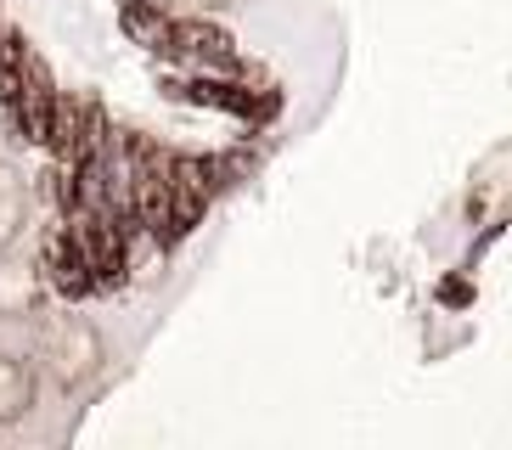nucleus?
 <instances>
[{
  "label": "nucleus",
  "instance_id": "nucleus-6",
  "mask_svg": "<svg viewBox=\"0 0 512 450\" xmlns=\"http://www.w3.org/2000/svg\"><path fill=\"white\" fill-rule=\"evenodd\" d=\"M17 102H23V68L0 57V113H6V107H17Z\"/></svg>",
  "mask_w": 512,
  "mask_h": 450
},
{
  "label": "nucleus",
  "instance_id": "nucleus-8",
  "mask_svg": "<svg viewBox=\"0 0 512 450\" xmlns=\"http://www.w3.org/2000/svg\"><path fill=\"white\" fill-rule=\"evenodd\" d=\"M119 6H152V12H169L175 0H119Z\"/></svg>",
  "mask_w": 512,
  "mask_h": 450
},
{
  "label": "nucleus",
  "instance_id": "nucleus-1",
  "mask_svg": "<svg viewBox=\"0 0 512 450\" xmlns=\"http://www.w3.org/2000/svg\"><path fill=\"white\" fill-rule=\"evenodd\" d=\"M46 276H51V287H57V299H68V304H79V299H91V293H96L91 259H85V248L74 242L68 220L46 237Z\"/></svg>",
  "mask_w": 512,
  "mask_h": 450
},
{
  "label": "nucleus",
  "instance_id": "nucleus-9",
  "mask_svg": "<svg viewBox=\"0 0 512 450\" xmlns=\"http://www.w3.org/2000/svg\"><path fill=\"white\" fill-rule=\"evenodd\" d=\"M0 29H6V12H0Z\"/></svg>",
  "mask_w": 512,
  "mask_h": 450
},
{
  "label": "nucleus",
  "instance_id": "nucleus-3",
  "mask_svg": "<svg viewBox=\"0 0 512 450\" xmlns=\"http://www.w3.org/2000/svg\"><path fill=\"white\" fill-rule=\"evenodd\" d=\"M46 152L57 158V164H79L85 158V102L79 96H62L57 90V102H51V141Z\"/></svg>",
  "mask_w": 512,
  "mask_h": 450
},
{
  "label": "nucleus",
  "instance_id": "nucleus-7",
  "mask_svg": "<svg viewBox=\"0 0 512 450\" xmlns=\"http://www.w3.org/2000/svg\"><path fill=\"white\" fill-rule=\"evenodd\" d=\"M439 299H445V304H467V299H473V287H467V282H439Z\"/></svg>",
  "mask_w": 512,
  "mask_h": 450
},
{
  "label": "nucleus",
  "instance_id": "nucleus-5",
  "mask_svg": "<svg viewBox=\"0 0 512 450\" xmlns=\"http://www.w3.org/2000/svg\"><path fill=\"white\" fill-rule=\"evenodd\" d=\"M197 175H203L209 197H220V192H231V186H237V164H231L226 152H203V158H197Z\"/></svg>",
  "mask_w": 512,
  "mask_h": 450
},
{
  "label": "nucleus",
  "instance_id": "nucleus-2",
  "mask_svg": "<svg viewBox=\"0 0 512 450\" xmlns=\"http://www.w3.org/2000/svg\"><path fill=\"white\" fill-rule=\"evenodd\" d=\"M175 57L197 62V68H214V74H237V45L209 17H175Z\"/></svg>",
  "mask_w": 512,
  "mask_h": 450
},
{
  "label": "nucleus",
  "instance_id": "nucleus-4",
  "mask_svg": "<svg viewBox=\"0 0 512 450\" xmlns=\"http://www.w3.org/2000/svg\"><path fill=\"white\" fill-rule=\"evenodd\" d=\"M119 29L130 45L152 51V57H175V17L152 12V6H119Z\"/></svg>",
  "mask_w": 512,
  "mask_h": 450
}]
</instances>
